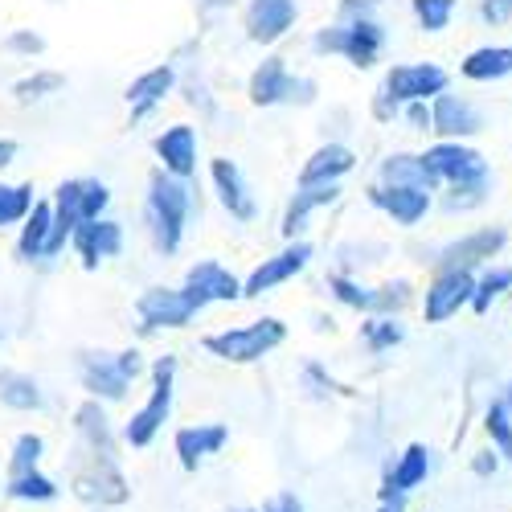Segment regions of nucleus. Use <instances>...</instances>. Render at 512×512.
I'll return each instance as SVG.
<instances>
[{"mask_svg": "<svg viewBox=\"0 0 512 512\" xmlns=\"http://www.w3.org/2000/svg\"><path fill=\"white\" fill-rule=\"evenodd\" d=\"M189 218H193V189L189 181H177L168 177L164 168H152L148 173V197H144V222H148V238H152V250L173 259L185 242V230H189Z\"/></svg>", "mask_w": 512, "mask_h": 512, "instance_id": "nucleus-1", "label": "nucleus"}, {"mask_svg": "<svg viewBox=\"0 0 512 512\" xmlns=\"http://www.w3.org/2000/svg\"><path fill=\"white\" fill-rule=\"evenodd\" d=\"M177 369L181 365H177L173 353H164V357L152 361V369H148V398L132 410V418H127L123 431H119L123 447L148 451L160 439L164 422L173 418V406H177Z\"/></svg>", "mask_w": 512, "mask_h": 512, "instance_id": "nucleus-2", "label": "nucleus"}, {"mask_svg": "<svg viewBox=\"0 0 512 512\" xmlns=\"http://www.w3.org/2000/svg\"><path fill=\"white\" fill-rule=\"evenodd\" d=\"M54 205V234H50V259H58V254L70 246L74 230L82 222H99L107 218V205H111V189L99 181V177H70L54 189L50 197Z\"/></svg>", "mask_w": 512, "mask_h": 512, "instance_id": "nucleus-3", "label": "nucleus"}, {"mask_svg": "<svg viewBox=\"0 0 512 512\" xmlns=\"http://www.w3.org/2000/svg\"><path fill=\"white\" fill-rule=\"evenodd\" d=\"M283 345H287V324L279 316H259V320L201 336V349L226 365H259L263 357H271Z\"/></svg>", "mask_w": 512, "mask_h": 512, "instance_id": "nucleus-4", "label": "nucleus"}, {"mask_svg": "<svg viewBox=\"0 0 512 512\" xmlns=\"http://www.w3.org/2000/svg\"><path fill=\"white\" fill-rule=\"evenodd\" d=\"M70 496L82 500L87 508H107L115 512L119 504L132 500V488H127V476L119 459H99V455H82L74 447V459H70Z\"/></svg>", "mask_w": 512, "mask_h": 512, "instance_id": "nucleus-5", "label": "nucleus"}, {"mask_svg": "<svg viewBox=\"0 0 512 512\" xmlns=\"http://www.w3.org/2000/svg\"><path fill=\"white\" fill-rule=\"evenodd\" d=\"M312 50L316 54H336L345 58L357 70H369L381 50H386V29H381L373 17H357V21H336L312 33Z\"/></svg>", "mask_w": 512, "mask_h": 512, "instance_id": "nucleus-6", "label": "nucleus"}, {"mask_svg": "<svg viewBox=\"0 0 512 512\" xmlns=\"http://www.w3.org/2000/svg\"><path fill=\"white\" fill-rule=\"evenodd\" d=\"M246 95L254 107H287V103H312L316 99V82L291 74L287 58H263L254 66Z\"/></svg>", "mask_w": 512, "mask_h": 512, "instance_id": "nucleus-7", "label": "nucleus"}, {"mask_svg": "<svg viewBox=\"0 0 512 512\" xmlns=\"http://www.w3.org/2000/svg\"><path fill=\"white\" fill-rule=\"evenodd\" d=\"M201 316L185 287H144L136 295V320L144 332H177Z\"/></svg>", "mask_w": 512, "mask_h": 512, "instance_id": "nucleus-8", "label": "nucleus"}, {"mask_svg": "<svg viewBox=\"0 0 512 512\" xmlns=\"http://www.w3.org/2000/svg\"><path fill=\"white\" fill-rule=\"evenodd\" d=\"M447 87H451V74L439 62H398L390 66L381 95L394 107H410V103H435Z\"/></svg>", "mask_w": 512, "mask_h": 512, "instance_id": "nucleus-9", "label": "nucleus"}, {"mask_svg": "<svg viewBox=\"0 0 512 512\" xmlns=\"http://www.w3.org/2000/svg\"><path fill=\"white\" fill-rule=\"evenodd\" d=\"M312 259H316V246H312L308 238L287 242L283 250L267 254V259L242 279V300H263L267 291H275V287L291 283L295 275H304V271L312 267Z\"/></svg>", "mask_w": 512, "mask_h": 512, "instance_id": "nucleus-10", "label": "nucleus"}, {"mask_svg": "<svg viewBox=\"0 0 512 512\" xmlns=\"http://www.w3.org/2000/svg\"><path fill=\"white\" fill-rule=\"evenodd\" d=\"M78 381H82V390H87V398L103 402V406L127 402V394H132V386H136V381L119 369L115 353H107V349L78 353Z\"/></svg>", "mask_w": 512, "mask_h": 512, "instance_id": "nucleus-11", "label": "nucleus"}, {"mask_svg": "<svg viewBox=\"0 0 512 512\" xmlns=\"http://www.w3.org/2000/svg\"><path fill=\"white\" fill-rule=\"evenodd\" d=\"M472 291H476L472 271H435V279L426 283V295H422L426 324H443L459 316V308H472Z\"/></svg>", "mask_w": 512, "mask_h": 512, "instance_id": "nucleus-12", "label": "nucleus"}, {"mask_svg": "<svg viewBox=\"0 0 512 512\" xmlns=\"http://www.w3.org/2000/svg\"><path fill=\"white\" fill-rule=\"evenodd\" d=\"M156 152V168H164L168 177L177 181H193L197 177V160H201V144H197V127L193 123H173L152 140Z\"/></svg>", "mask_w": 512, "mask_h": 512, "instance_id": "nucleus-13", "label": "nucleus"}, {"mask_svg": "<svg viewBox=\"0 0 512 512\" xmlns=\"http://www.w3.org/2000/svg\"><path fill=\"white\" fill-rule=\"evenodd\" d=\"M431 132L439 140H451V144H467L472 136L484 132V111L467 99V95H451L443 91L435 103H431Z\"/></svg>", "mask_w": 512, "mask_h": 512, "instance_id": "nucleus-14", "label": "nucleus"}, {"mask_svg": "<svg viewBox=\"0 0 512 512\" xmlns=\"http://www.w3.org/2000/svg\"><path fill=\"white\" fill-rule=\"evenodd\" d=\"M504 242H508L504 226H484V230L463 234L439 250V271H472L476 275V267H484L488 259H496L504 250Z\"/></svg>", "mask_w": 512, "mask_h": 512, "instance_id": "nucleus-15", "label": "nucleus"}, {"mask_svg": "<svg viewBox=\"0 0 512 512\" xmlns=\"http://www.w3.org/2000/svg\"><path fill=\"white\" fill-rule=\"evenodd\" d=\"M189 295H193V304L205 312L209 304H238L242 300V279L222 267L218 259H201L185 271V283H181Z\"/></svg>", "mask_w": 512, "mask_h": 512, "instance_id": "nucleus-16", "label": "nucleus"}, {"mask_svg": "<svg viewBox=\"0 0 512 512\" xmlns=\"http://www.w3.org/2000/svg\"><path fill=\"white\" fill-rule=\"evenodd\" d=\"M209 181H213V193H218L222 209L230 213L234 222H254L259 218V201H254V193H250V181L230 156H213L209 160Z\"/></svg>", "mask_w": 512, "mask_h": 512, "instance_id": "nucleus-17", "label": "nucleus"}, {"mask_svg": "<svg viewBox=\"0 0 512 512\" xmlns=\"http://www.w3.org/2000/svg\"><path fill=\"white\" fill-rule=\"evenodd\" d=\"M74 439H78L82 455H99V459H119V447H123L107 406L91 402V398L74 410Z\"/></svg>", "mask_w": 512, "mask_h": 512, "instance_id": "nucleus-18", "label": "nucleus"}, {"mask_svg": "<svg viewBox=\"0 0 512 512\" xmlns=\"http://www.w3.org/2000/svg\"><path fill=\"white\" fill-rule=\"evenodd\" d=\"M230 443V426L226 422H193V426H181L173 435V455L185 472H201V467L222 455Z\"/></svg>", "mask_w": 512, "mask_h": 512, "instance_id": "nucleus-19", "label": "nucleus"}, {"mask_svg": "<svg viewBox=\"0 0 512 512\" xmlns=\"http://www.w3.org/2000/svg\"><path fill=\"white\" fill-rule=\"evenodd\" d=\"M295 21H300V5L295 0H250L242 13L246 37L254 46H275V41H283L295 29Z\"/></svg>", "mask_w": 512, "mask_h": 512, "instance_id": "nucleus-20", "label": "nucleus"}, {"mask_svg": "<svg viewBox=\"0 0 512 512\" xmlns=\"http://www.w3.org/2000/svg\"><path fill=\"white\" fill-rule=\"evenodd\" d=\"M70 250L78 254L82 271H99L107 259L123 250V226L115 218H99V222H82L70 238Z\"/></svg>", "mask_w": 512, "mask_h": 512, "instance_id": "nucleus-21", "label": "nucleus"}, {"mask_svg": "<svg viewBox=\"0 0 512 512\" xmlns=\"http://www.w3.org/2000/svg\"><path fill=\"white\" fill-rule=\"evenodd\" d=\"M431 451H426L422 443H410L402 455H394L386 463V472H381V488L377 496H410L414 488L426 484V476H431Z\"/></svg>", "mask_w": 512, "mask_h": 512, "instance_id": "nucleus-22", "label": "nucleus"}, {"mask_svg": "<svg viewBox=\"0 0 512 512\" xmlns=\"http://www.w3.org/2000/svg\"><path fill=\"white\" fill-rule=\"evenodd\" d=\"M357 168V152L349 144H320L304 168H300V189H324V185H340Z\"/></svg>", "mask_w": 512, "mask_h": 512, "instance_id": "nucleus-23", "label": "nucleus"}, {"mask_svg": "<svg viewBox=\"0 0 512 512\" xmlns=\"http://www.w3.org/2000/svg\"><path fill=\"white\" fill-rule=\"evenodd\" d=\"M369 205H377L390 222L398 226H418L426 213L435 205V193H422V189H394V185H373L369 189Z\"/></svg>", "mask_w": 512, "mask_h": 512, "instance_id": "nucleus-24", "label": "nucleus"}, {"mask_svg": "<svg viewBox=\"0 0 512 512\" xmlns=\"http://www.w3.org/2000/svg\"><path fill=\"white\" fill-rule=\"evenodd\" d=\"M173 87H177V70L168 62L144 70L140 78H132V87H127V107H132V119L152 115L168 95H173Z\"/></svg>", "mask_w": 512, "mask_h": 512, "instance_id": "nucleus-25", "label": "nucleus"}, {"mask_svg": "<svg viewBox=\"0 0 512 512\" xmlns=\"http://www.w3.org/2000/svg\"><path fill=\"white\" fill-rule=\"evenodd\" d=\"M377 185H394V189H422V193H435L439 181L431 177L422 152H394L381 160L377 168Z\"/></svg>", "mask_w": 512, "mask_h": 512, "instance_id": "nucleus-26", "label": "nucleus"}, {"mask_svg": "<svg viewBox=\"0 0 512 512\" xmlns=\"http://www.w3.org/2000/svg\"><path fill=\"white\" fill-rule=\"evenodd\" d=\"M0 406L13 414H41L50 406L46 386L25 369H0Z\"/></svg>", "mask_w": 512, "mask_h": 512, "instance_id": "nucleus-27", "label": "nucleus"}, {"mask_svg": "<svg viewBox=\"0 0 512 512\" xmlns=\"http://www.w3.org/2000/svg\"><path fill=\"white\" fill-rule=\"evenodd\" d=\"M50 234H54V205L50 201H33L29 218L21 222V234H17V259L21 263L50 259Z\"/></svg>", "mask_w": 512, "mask_h": 512, "instance_id": "nucleus-28", "label": "nucleus"}, {"mask_svg": "<svg viewBox=\"0 0 512 512\" xmlns=\"http://www.w3.org/2000/svg\"><path fill=\"white\" fill-rule=\"evenodd\" d=\"M340 197V185H324V189H295V197L287 201V209H283V238L287 242H300L304 238V230H308V218L316 209H324V205H332Z\"/></svg>", "mask_w": 512, "mask_h": 512, "instance_id": "nucleus-29", "label": "nucleus"}, {"mask_svg": "<svg viewBox=\"0 0 512 512\" xmlns=\"http://www.w3.org/2000/svg\"><path fill=\"white\" fill-rule=\"evenodd\" d=\"M459 74L467 82H500L512 74V46H480L459 62Z\"/></svg>", "mask_w": 512, "mask_h": 512, "instance_id": "nucleus-30", "label": "nucleus"}, {"mask_svg": "<svg viewBox=\"0 0 512 512\" xmlns=\"http://www.w3.org/2000/svg\"><path fill=\"white\" fill-rule=\"evenodd\" d=\"M5 492L9 500H17V504H54V500H62V484L50 476V472H21V476H5Z\"/></svg>", "mask_w": 512, "mask_h": 512, "instance_id": "nucleus-31", "label": "nucleus"}, {"mask_svg": "<svg viewBox=\"0 0 512 512\" xmlns=\"http://www.w3.org/2000/svg\"><path fill=\"white\" fill-rule=\"evenodd\" d=\"M406 340V328H402V320H390V316H365V324H361V345L369 349V353H390V349H398Z\"/></svg>", "mask_w": 512, "mask_h": 512, "instance_id": "nucleus-32", "label": "nucleus"}, {"mask_svg": "<svg viewBox=\"0 0 512 512\" xmlns=\"http://www.w3.org/2000/svg\"><path fill=\"white\" fill-rule=\"evenodd\" d=\"M33 185H13V181H0V230L21 226L33 209Z\"/></svg>", "mask_w": 512, "mask_h": 512, "instance_id": "nucleus-33", "label": "nucleus"}, {"mask_svg": "<svg viewBox=\"0 0 512 512\" xmlns=\"http://www.w3.org/2000/svg\"><path fill=\"white\" fill-rule=\"evenodd\" d=\"M41 459H46V435L37 431H21L9 447V476H21V472H37Z\"/></svg>", "mask_w": 512, "mask_h": 512, "instance_id": "nucleus-34", "label": "nucleus"}, {"mask_svg": "<svg viewBox=\"0 0 512 512\" xmlns=\"http://www.w3.org/2000/svg\"><path fill=\"white\" fill-rule=\"evenodd\" d=\"M328 295L340 304V308H353V312H365L369 316V308H373V287H365V283H357L353 275H328Z\"/></svg>", "mask_w": 512, "mask_h": 512, "instance_id": "nucleus-35", "label": "nucleus"}, {"mask_svg": "<svg viewBox=\"0 0 512 512\" xmlns=\"http://www.w3.org/2000/svg\"><path fill=\"white\" fill-rule=\"evenodd\" d=\"M62 87H66V78H62L58 70H33V74L17 78V87H13V95H17V103H41V99H50V95H58Z\"/></svg>", "mask_w": 512, "mask_h": 512, "instance_id": "nucleus-36", "label": "nucleus"}, {"mask_svg": "<svg viewBox=\"0 0 512 512\" xmlns=\"http://www.w3.org/2000/svg\"><path fill=\"white\" fill-rule=\"evenodd\" d=\"M504 291H512V267H488L480 279H476V291H472V312H488Z\"/></svg>", "mask_w": 512, "mask_h": 512, "instance_id": "nucleus-37", "label": "nucleus"}, {"mask_svg": "<svg viewBox=\"0 0 512 512\" xmlns=\"http://www.w3.org/2000/svg\"><path fill=\"white\" fill-rule=\"evenodd\" d=\"M484 431H488V439H492V451L512 463V410H508L504 402H492V406H488Z\"/></svg>", "mask_w": 512, "mask_h": 512, "instance_id": "nucleus-38", "label": "nucleus"}, {"mask_svg": "<svg viewBox=\"0 0 512 512\" xmlns=\"http://www.w3.org/2000/svg\"><path fill=\"white\" fill-rule=\"evenodd\" d=\"M410 300H414L410 283H406V279H390V283L373 287V308H369V316H390V320H398V312H402Z\"/></svg>", "mask_w": 512, "mask_h": 512, "instance_id": "nucleus-39", "label": "nucleus"}, {"mask_svg": "<svg viewBox=\"0 0 512 512\" xmlns=\"http://www.w3.org/2000/svg\"><path fill=\"white\" fill-rule=\"evenodd\" d=\"M410 9L426 33H443L455 17V0H410Z\"/></svg>", "mask_w": 512, "mask_h": 512, "instance_id": "nucleus-40", "label": "nucleus"}, {"mask_svg": "<svg viewBox=\"0 0 512 512\" xmlns=\"http://www.w3.org/2000/svg\"><path fill=\"white\" fill-rule=\"evenodd\" d=\"M300 381H304V394H308L312 402H328L332 394H340V381L328 377V369H324L320 361H308L304 373H300Z\"/></svg>", "mask_w": 512, "mask_h": 512, "instance_id": "nucleus-41", "label": "nucleus"}, {"mask_svg": "<svg viewBox=\"0 0 512 512\" xmlns=\"http://www.w3.org/2000/svg\"><path fill=\"white\" fill-rule=\"evenodd\" d=\"M5 46L13 50V54H41V50H46V37H41V33H33V29H17L9 41H5Z\"/></svg>", "mask_w": 512, "mask_h": 512, "instance_id": "nucleus-42", "label": "nucleus"}, {"mask_svg": "<svg viewBox=\"0 0 512 512\" xmlns=\"http://www.w3.org/2000/svg\"><path fill=\"white\" fill-rule=\"evenodd\" d=\"M480 17L488 25H504L512 17V5H508V0H480Z\"/></svg>", "mask_w": 512, "mask_h": 512, "instance_id": "nucleus-43", "label": "nucleus"}, {"mask_svg": "<svg viewBox=\"0 0 512 512\" xmlns=\"http://www.w3.org/2000/svg\"><path fill=\"white\" fill-rule=\"evenodd\" d=\"M496 467H500V459H496V451H492V447H488V451H476V459H472V472H476L480 480L496 476Z\"/></svg>", "mask_w": 512, "mask_h": 512, "instance_id": "nucleus-44", "label": "nucleus"}, {"mask_svg": "<svg viewBox=\"0 0 512 512\" xmlns=\"http://www.w3.org/2000/svg\"><path fill=\"white\" fill-rule=\"evenodd\" d=\"M406 119L414 123V132H431V103H410Z\"/></svg>", "mask_w": 512, "mask_h": 512, "instance_id": "nucleus-45", "label": "nucleus"}, {"mask_svg": "<svg viewBox=\"0 0 512 512\" xmlns=\"http://www.w3.org/2000/svg\"><path fill=\"white\" fill-rule=\"evenodd\" d=\"M267 508H271V512H308V504H304L300 496H295V492H279Z\"/></svg>", "mask_w": 512, "mask_h": 512, "instance_id": "nucleus-46", "label": "nucleus"}, {"mask_svg": "<svg viewBox=\"0 0 512 512\" xmlns=\"http://www.w3.org/2000/svg\"><path fill=\"white\" fill-rule=\"evenodd\" d=\"M377 512H406V496H377Z\"/></svg>", "mask_w": 512, "mask_h": 512, "instance_id": "nucleus-47", "label": "nucleus"}, {"mask_svg": "<svg viewBox=\"0 0 512 512\" xmlns=\"http://www.w3.org/2000/svg\"><path fill=\"white\" fill-rule=\"evenodd\" d=\"M17 156V140H0V168H9Z\"/></svg>", "mask_w": 512, "mask_h": 512, "instance_id": "nucleus-48", "label": "nucleus"}, {"mask_svg": "<svg viewBox=\"0 0 512 512\" xmlns=\"http://www.w3.org/2000/svg\"><path fill=\"white\" fill-rule=\"evenodd\" d=\"M504 406L512 410V377H508V390H504Z\"/></svg>", "mask_w": 512, "mask_h": 512, "instance_id": "nucleus-49", "label": "nucleus"}, {"mask_svg": "<svg viewBox=\"0 0 512 512\" xmlns=\"http://www.w3.org/2000/svg\"><path fill=\"white\" fill-rule=\"evenodd\" d=\"M234 512H271V508L263 504V508H234Z\"/></svg>", "mask_w": 512, "mask_h": 512, "instance_id": "nucleus-50", "label": "nucleus"}, {"mask_svg": "<svg viewBox=\"0 0 512 512\" xmlns=\"http://www.w3.org/2000/svg\"><path fill=\"white\" fill-rule=\"evenodd\" d=\"M91 512H107V508H91Z\"/></svg>", "mask_w": 512, "mask_h": 512, "instance_id": "nucleus-51", "label": "nucleus"}, {"mask_svg": "<svg viewBox=\"0 0 512 512\" xmlns=\"http://www.w3.org/2000/svg\"><path fill=\"white\" fill-rule=\"evenodd\" d=\"M0 488H5V480H0Z\"/></svg>", "mask_w": 512, "mask_h": 512, "instance_id": "nucleus-52", "label": "nucleus"}, {"mask_svg": "<svg viewBox=\"0 0 512 512\" xmlns=\"http://www.w3.org/2000/svg\"><path fill=\"white\" fill-rule=\"evenodd\" d=\"M508 5H512V0H508Z\"/></svg>", "mask_w": 512, "mask_h": 512, "instance_id": "nucleus-53", "label": "nucleus"}]
</instances>
